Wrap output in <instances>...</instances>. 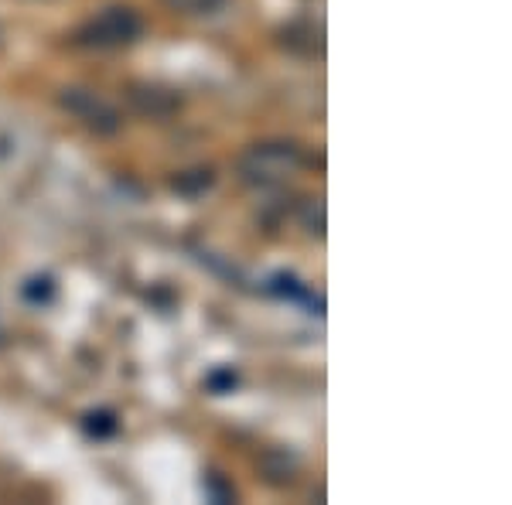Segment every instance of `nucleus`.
I'll return each mask as SVG.
<instances>
[{"instance_id":"7ed1b4c3","label":"nucleus","mask_w":512,"mask_h":505,"mask_svg":"<svg viewBox=\"0 0 512 505\" xmlns=\"http://www.w3.org/2000/svg\"><path fill=\"white\" fill-rule=\"evenodd\" d=\"M297 151L287 144H263V147H253L243 161V171L256 181H274V178H284L291 175L297 168Z\"/></svg>"},{"instance_id":"f03ea898","label":"nucleus","mask_w":512,"mask_h":505,"mask_svg":"<svg viewBox=\"0 0 512 505\" xmlns=\"http://www.w3.org/2000/svg\"><path fill=\"white\" fill-rule=\"evenodd\" d=\"M59 103L72 113V117H79L82 123H86L89 130H96V134H117L120 130L117 110H113L106 99L89 93V89H62Z\"/></svg>"},{"instance_id":"20e7f679","label":"nucleus","mask_w":512,"mask_h":505,"mask_svg":"<svg viewBox=\"0 0 512 505\" xmlns=\"http://www.w3.org/2000/svg\"><path fill=\"white\" fill-rule=\"evenodd\" d=\"M168 4L185 14H216L219 7H226V0H168Z\"/></svg>"},{"instance_id":"f257e3e1","label":"nucleus","mask_w":512,"mask_h":505,"mask_svg":"<svg viewBox=\"0 0 512 505\" xmlns=\"http://www.w3.org/2000/svg\"><path fill=\"white\" fill-rule=\"evenodd\" d=\"M140 31H144V21H140L134 7H106L99 18L76 31V41L89 48H117L137 41Z\"/></svg>"}]
</instances>
